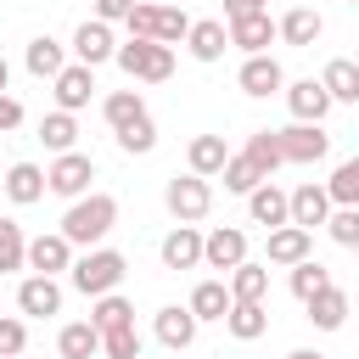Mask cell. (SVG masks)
<instances>
[{"instance_id": "45", "label": "cell", "mask_w": 359, "mask_h": 359, "mask_svg": "<svg viewBox=\"0 0 359 359\" xmlns=\"http://www.w3.org/2000/svg\"><path fill=\"white\" fill-rule=\"evenodd\" d=\"M129 6H135V0H95V22H107V28H112V22H123V17H129Z\"/></svg>"}, {"instance_id": "26", "label": "cell", "mask_w": 359, "mask_h": 359, "mask_svg": "<svg viewBox=\"0 0 359 359\" xmlns=\"http://www.w3.org/2000/svg\"><path fill=\"white\" fill-rule=\"evenodd\" d=\"M196 62H219L224 50H230V39H224V22L219 17H196L191 28H185V39H180Z\"/></svg>"}, {"instance_id": "47", "label": "cell", "mask_w": 359, "mask_h": 359, "mask_svg": "<svg viewBox=\"0 0 359 359\" xmlns=\"http://www.w3.org/2000/svg\"><path fill=\"white\" fill-rule=\"evenodd\" d=\"M6 90H11V62L0 56V95H6Z\"/></svg>"}, {"instance_id": "50", "label": "cell", "mask_w": 359, "mask_h": 359, "mask_svg": "<svg viewBox=\"0 0 359 359\" xmlns=\"http://www.w3.org/2000/svg\"><path fill=\"white\" fill-rule=\"evenodd\" d=\"M258 6H269V0H258Z\"/></svg>"}, {"instance_id": "27", "label": "cell", "mask_w": 359, "mask_h": 359, "mask_svg": "<svg viewBox=\"0 0 359 359\" xmlns=\"http://www.w3.org/2000/svg\"><path fill=\"white\" fill-rule=\"evenodd\" d=\"M22 67H28L34 79H56V73L67 67V45H62V39H50V34H34V39H28V50H22Z\"/></svg>"}, {"instance_id": "18", "label": "cell", "mask_w": 359, "mask_h": 359, "mask_svg": "<svg viewBox=\"0 0 359 359\" xmlns=\"http://www.w3.org/2000/svg\"><path fill=\"white\" fill-rule=\"evenodd\" d=\"M286 107H292V123H325L331 112V95L320 90V79H286Z\"/></svg>"}, {"instance_id": "2", "label": "cell", "mask_w": 359, "mask_h": 359, "mask_svg": "<svg viewBox=\"0 0 359 359\" xmlns=\"http://www.w3.org/2000/svg\"><path fill=\"white\" fill-rule=\"evenodd\" d=\"M123 275H129V258H123L118 247H90V252H73V264H67V286L84 292V297L118 292Z\"/></svg>"}, {"instance_id": "40", "label": "cell", "mask_w": 359, "mask_h": 359, "mask_svg": "<svg viewBox=\"0 0 359 359\" xmlns=\"http://www.w3.org/2000/svg\"><path fill=\"white\" fill-rule=\"evenodd\" d=\"M219 180H224V191L247 196V191H252V185H258L264 174H258V168H252V163H247L241 151H230V157H224V168H219Z\"/></svg>"}, {"instance_id": "24", "label": "cell", "mask_w": 359, "mask_h": 359, "mask_svg": "<svg viewBox=\"0 0 359 359\" xmlns=\"http://www.w3.org/2000/svg\"><path fill=\"white\" fill-rule=\"evenodd\" d=\"M247 219L264 224V230H280V224H286V191H280L275 180H258V185L247 191Z\"/></svg>"}, {"instance_id": "6", "label": "cell", "mask_w": 359, "mask_h": 359, "mask_svg": "<svg viewBox=\"0 0 359 359\" xmlns=\"http://www.w3.org/2000/svg\"><path fill=\"white\" fill-rule=\"evenodd\" d=\"M90 180H95V157H90V151H62V157H50V168H45V191L62 196V202H79V196L90 191Z\"/></svg>"}, {"instance_id": "7", "label": "cell", "mask_w": 359, "mask_h": 359, "mask_svg": "<svg viewBox=\"0 0 359 359\" xmlns=\"http://www.w3.org/2000/svg\"><path fill=\"white\" fill-rule=\"evenodd\" d=\"M163 208H168L180 224H196V219H208V208H213V185L196 180V174H174V180L163 185Z\"/></svg>"}, {"instance_id": "29", "label": "cell", "mask_w": 359, "mask_h": 359, "mask_svg": "<svg viewBox=\"0 0 359 359\" xmlns=\"http://www.w3.org/2000/svg\"><path fill=\"white\" fill-rule=\"evenodd\" d=\"M185 309H191V320H196V325H208V320H224V309H230V292H224V280H219V275L196 280V286H191V297H185Z\"/></svg>"}, {"instance_id": "16", "label": "cell", "mask_w": 359, "mask_h": 359, "mask_svg": "<svg viewBox=\"0 0 359 359\" xmlns=\"http://www.w3.org/2000/svg\"><path fill=\"white\" fill-rule=\"evenodd\" d=\"M320 34H325V17H320L314 6H292V11H280V17H275V39H280V45H292V50H309Z\"/></svg>"}, {"instance_id": "44", "label": "cell", "mask_w": 359, "mask_h": 359, "mask_svg": "<svg viewBox=\"0 0 359 359\" xmlns=\"http://www.w3.org/2000/svg\"><path fill=\"white\" fill-rule=\"evenodd\" d=\"M22 118H28V112H22V101H17L11 90H6V95H0V135H11V129H22Z\"/></svg>"}, {"instance_id": "49", "label": "cell", "mask_w": 359, "mask_h": 359, "mask_svg": "<svg viewBox=\"0 0 359 359\" xmlns=\"http://www.w3.org/2000/svg\"><path fill=\"white\" fill-rule=\"evenodd\" d=\"M151 6H180V0H151Z\"/></svg>"}, {"instance_id": "43", "label": "cell", "mask_w": 359, "mask_h": 359, "mask_svg": "<svg viewBox=\"0 0 359 359\" xmlns=\"http://www.w3.org/2000/svg\"><path fill=\"white\" fill-rule=\"evenodd\" d=\"M22 348H28V320L0 314V359H22Z\"/></svg>"}, {"instance_id": "1", "label": "cell", "mask_w": 359, "mask_h": 359, "mask_svg": "<svg viewBox=\"0 0 359 359\" xmlns=\"http://www.w3.org/2000/svg\"><path fill=\"white\" fill-rule=\"evenodd\" d=\"M112 224H118V196L112 191H84L79 202H67V213H62V224H56V236L79 252H90V247H107V236H112Z\"/></svg>"}, {"instance_id": "25", "label": "cell", "mask_w": 359, "mask_h": 359, "mask_svg": "<svg viewBox=\"0 0 359 359\" xmlns=\"http://www.w3.org/2000/svg\"><path fill=\"white\" fill-rule=\"evenodd\" d=\"M303 309H309L314 331H342V325H348V292H342L337 280H325V286H320V292H314Z\"/></svg>"}, {"instance_id": "38", "label": "cell", "mask_w": 359, "mask_h": 359, "mask_svg": "<svg viewBox=\"0 0 359 359\" xmlns=\"http://www.w3.org/2000/svg\"><path fill=\"white\" fill-rule=\"evenodd\" d=\"M101 353H107V359H146V337H140L135 325L101 331Z\"/></svg>"}, {"instance_id": "46", "label": "cell", "mask_w": 359, "mask_h": 359, "mask_svg": "<svg viewBox=\"0 0 359 359\" xmlns=\"http://www.w3.org/2000/svg\"><path fill=\"white\" fill-rule=\"evenodd\" d=\"M247 11H269V6H258V0H224V22L230 17H247Z\"/></svg>"}, {"instance_id": "35", "label": "cell", "mask_w": 359, "mask_h": 359, "mask_svg": "<svg viewBox=\"0 0 359 359\" xmlns=\"http://www.w3.org/2000/svg\"><path fill=\"white\" fill-rule=\"evenodd\" d=\"M241 157H247L264 180H275V168H286V163H280V146H275V129H252L247 146H241Z\"/></svg>"}, {"instance_id": "8", "label": "cell", "mask_w": 359, "mask_h": 359, "mask_svg": "<svg viewBox=\"0 0 359 359\" xmlns=\"http://www.w3.org/2000/svg\"><path fill=\"white\" fill-rule=\"evenodd\" d=\"M62 280L56 275H22L17 280V314L22 320H50V314H62Z\"/></svg>"}, {"instance_id": "36", "label": "cell", "mask_w": 359, "mask_h": 359, "mask_svg": "<svg viewBox=\"0 0 359 359\" xmlns=\"http://www.w3.org/2000/svg\"><path fill=\"white\" fill-rule=\"evenodd\" d=\"M325 196H331V208H359V157H342V163L331 168Z\"/></svg>"}, {"instance_id": "9", "label": "cell", "mask_w": 359, "mask_h": 359, "mask_svg": "<svg viewBox=\"0 0 359 359\" xmlns=\"http://www.w3.org/2000/svg\"><path fill=\"white\" fill-rule=\"evenodd\" d=\"M241 258H247V230H236V224H213V230L202 236V269H219V280H224Z\"/></svg>"}, {"instance_id": "39", "label": "cell", "mask_w": 359, "mask_h": 359, "mask_svg": "<svg viewBox=\"0 0 359 359\" xmlns=\"http://www.w3.org/2000/svg\"><path fill=\"white\" fill-rule=\"evenodd\" d=\"M118 151H129V157L157 151V123H151V112H146V118H135L129 129H118Z\"/></svg>"}, {"instance_id": "13", "label": "cell", "mask_w": 359, "mask_h": 359, "mask_svg": "<svg viewBox=\"0 0 359 359\" xmlns=\"http://www.w3.org/2000/svg\"><path fill=\"white\" fill-rule=\"evenodd\" d=\"M325 213H331V196H325V185H320V180H303V185H292V191H286V224L314 230V224H325Z\"/></svg>"}, {"instance_id": "28", "label": "cell", "mask_w": 359, "mask_h": 359, "mask_svg": "<svg viewBox=\"0 0 359 359\" xmlns=\"http://www.w3.org/2000/svg\"><path fill=\"white\" fill-rule=\"evenodd\" d=\"M0 191H6L17 208H34V202L45 196V168H39V163H11L6 180H0Z\"/></svg>"}, {"instance_id": "20", "label": "cell", "mask_w": 359, "mask_h": 359, "mask_svg": "<svg viewBox=\"0 0 359 359\" xmlns=\"http://www.w3.org/2000/svg\"><path fill=\"white\" fill-rule=\"evenodd\" d=\"M151 337H157L163 348L185 353V348L196 342V320H191V309H185V303H168V309H157V314H151Z\"/></svg>"}, {"instance_id": "4", "label": "cell", "mask_w": 359, "mask_h": 359, "mask_svg": "<svg viewBox=\"0 0 359 359\" xmlns=\"http://www.w3.org/2000/svg\"><path fill=\"white\" fill-rule=\"evenodd\" d=\"M112 62L135 79V84H163L174 79V45H151V39H123L112 50Z\"/></svg>"}, {"instance_id": "22", "label": "cell", "mask_w": 359, "mask_h": 359, "mask_svg": "<svg viewBox=\"0 0 359 359\" xmlns=\"http://www.w3.org/2000/svg\"><path fill=\"white\" fill-rule=\"evenodd\" d=\"M320 90L331 95V107H353L359 101V62L353 56H331L320 73Z\"/></svg>"}, {"instance_id": "37", "label": "cell", "mask_w": 359, "mask_h": 359, "mask_svg": "<svg viewBox=\"0 0 359 359\" xmlns=\"http://www.w3.org/2000/svg\"><path fill=\"white\" fill-rule=\"evenodd\" d=\"M325 280H331V269H325L320 258H303V264H292V269H286V286H292V297H297V303H309Z\"/></svg>"}, {"instance_id": "3", "label": "cell", "mask_w": 359, "mask_h": 359, "mask_svg": "<svg viewBox=\"0 0 359 359\" xmlns=\"http://www.w3.org/2000/svg\"><path fill=\"white\" fill-rule=\"evenodd\" d=\"M123 28H129V39L180 45V39H185V28H191V17H185V6H151V0H135V6H129V17H123Z\"/></svg>"}, {"instance_id": "5", "label": "cell", "mask_w": 359, "mask_h": 359, "mask_svg": "<svg viewBox=\"0 0 359 359\" xmlns=\"http://www.w3.org/2000/svg\"><path fill=\"white\" fill-rule=\"evenodd\" d=\"M275 146H280V163H297V168H314L331 157L325 123H286V129H275Z\"/></svg>"}, {"instance_id": "12", "label": "cell", "mask_w": 359, "mask_h": 359, "mask_svg": "<svg viewBox=\"0 0 359 359\" xmlns=\"http://www.w3.org/2000/svg\"><path fill=\"white\" fill-rule=\"evenodd\" d=\"M50 95H56V112H84L90 107V95H95V67H79V62H67L56 79H50Z\"/></svg>"}, {"instance_id": "42", "label": "cell", "mask_w": 359, "mask_h": 359, "mask_svg": "<svg viewBox=\"0 0 359 359\" xmlns=\"http://www.w3.org/2000/svg\"><path fill=\"white\" fill-rule=\"evenodd\" d=\"M325 230L337 247H359V208H331L325 213Z\"/></svg>"}, {"instance_id": "21", "label": "cell", "mask_w": 359, "mask_h": 359, "mask_svg": "<svg viewBox=\"0 0 359 359\" xmlns=\"http://www.w3.org/2000/svg\"><path fill=\"white\" fill-rule=\"evenodd\" d=\"M224 292H230V303H264V297H269V264L241 258V264L224 275Z\"/></svg>"}, {"instance_id": "30", "label": "cell", "mask_w": 359, "mask_h": 359, "mask_svg": "<svg viewBox=\"0 0 359 359\" xmlns=\"http://www.w3.org/2000/svg\"><path fill=\"white\" fill-rule=\"evenodd\" d=\"M224 331L236 342H258L269 331V303H230L224 309Z\"/></svg>"}, {"instance_id": "33", "label": "cell", "mask_w": 359, "mask_h": 359, "mask_svg": "<svg viewBox=\"0 0 359 359\" xmlns=\"http://www.w3.org/2000/svg\"><path fill=\"white\" fill-rule=\"evenodd\" d=\"M90 325H95V331H118V325H135V303H129L123 292L90 297Z\"/></svg>"}, {"instance_id": "11", "label": "cell", "mask_w": 359, "mask_h": 359, "mask_svg": "<svg viewBox=\"0 0 359 359\" xmlns=\"http://www.w3.org/2000/svg\"><path fill=\"white\" fill-rule=\"evenodd\" d=\"M314 258V230H297V224H280V230H264V264L275 269H292Z\"/></svg>"}, {"instance_id": "34", "label": "cell", "mask_w": 359, "mask_h": 359, "mask_svg": "<svg viewBox=\"0 0 359 359\" xmlns=\"http://www.w3.org/2000/svg\"><path fill=\"white\" fill-rule=\"evenodd\" d=\"M101 118H107L112 135H118V129H129L135 118H146V95H140V90H112V95L101 101Z\"/></svg>"}, {"instance_id": "32", "label": "cell", "mask_w": 359, "mask_h": 359, "mask_svg": "<svg viewBox=\"0 0 359 359\" xmlns=\"http://www.w3.org/2000/svg\"><path fill=\"white\" fill-rule=\"evenodd\" d=\"M39 146H45L50 157L79 151V118H73V112H45V118H39Z\"/></svg>"}, {"instance_id": "10", "label": "cell", "mask_w": 359, "mask_h": 359, "mask_svg": "<svg viewBox=\"0 0 359 359\" xmlns=\"http://www.w3.org/2000/svg\"><path fill=\"white\" fill-rule=\"evenodd\" d=\"M67 264H73V247L56 236V230H39V236H28V247H22V269L28 275H67Z\"/></svg>"}, {"instance_id": "15", "label": "cell", "mask_w": 359, "mask_h": 359, "mask_svg": "<svg viewBox=\"0 0 359 359\" xmlns=\"http://www.w3.org/2000/svg\"><path fill=\"white\" fill-rule=\"evenodd\" d=\"M73 62L79 67H101V62H112V50H118V39H112V28L107 22H95V17H84L79 28H73Z\"/></svg>"}, {"instance_id": "41", "label": "cell", "mask_w": 359, "mask_h": 359, "mask_svg": "<svg viewBox=\"0 0 359 359\" xmlns=\"http://www.w3.org/2000/svg\"><path fill=\"white\" fill-rule=\"evenodd\" d=\"M22 247H28L22 224H17V219H0V275L22 269Z\"/></svg>"}, {"instance_id": "31", "label": "cell", "mask_w": 359, "mask_h": 359, "mask_svg": "<svg viewBox=\"0 0 359 359\" xmlns=\"http://www.w3.org/2000/svg\"><path fill=\"white\" fill-rule=\"evenodd\" d=\"M56 353L62 359H101V331L90 320H67L56 331Z\"/></svg>"}, {"instance_id": "17", "label": "cell", "mask_w": 359, "mask_h": 359, "mask_svg": "<svg viewBox=\"0 0 359 359\" xmlns=\"http://www.w3.org/2000/svg\"><path fill=\"white\" fill-rule=\"evenodd\" d=\"M236 84H241V95H258V101H264V95H280V90H286V67L264 50V56H247V62H241Z\"/></svg>"}, {"instance_id": "23", "label": "cell", "mask_w": 359, "mask_h": 359, "mask_svg": "<svg viewBox=\"0 0 359 359\" xmlns=\"http://www.w3.org/2000/svg\"><path fill=\"white\" fill-rule=\"evenodd\" d=\"M224 157H230L224 135H191V146H185V174H196V180H219Z\"/></svg>"}, {"instance_id": "48", "label": "cell", "mask_w": 359, "mask_h": 359, "mask_svg": "<svg viewBox=\"0 0 359 359\" xmlns=\"http://www.w3.org/2000/svg\"><path fill=\"white\" fill-rule=\"evenodd\" d=\"M286 359H325V353H320V348H292Z\"/></svg>"}, {"instance_id": "14", "label": "cell", "mask_w": 359, "mask_h": 359, "mask_svg": "<svg viewBox=\"0 0 359 359\" xmlns=\"http://www.w3.org/2000/svg\"><path fill=\"white\" fill-rule=\"evenodd\" d=\"M224 39H230L236 50H247V56H264V50L275 45V17H269V11L230 17V22H224Z\"/></svg>"}, {"instance_id": "19", "label": "cell", "mask_w": 359, "mask_h": 359, "mask_svg": "<svg viewBox=\"0 0 359 359\" xmlns=\"http://www.w3.org/2000/svg\"><path fill=\"white\" fill-rule=\"evenodd\" d=\"M157 258H163V269H202V230L196 224H174L168 236H163V247H157Z\"/></svg>"}]
</instances>
